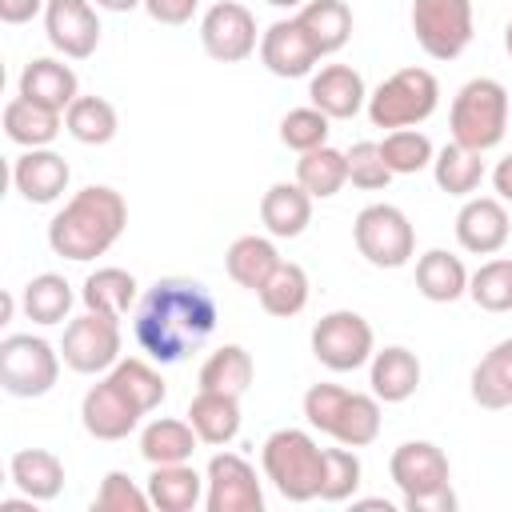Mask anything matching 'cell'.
<instances>
[{
	"mask_svg": "<svg viewBox=\"0 0 512 512\" xmlns=\"http://www.w3.org/2000/svg\"><path fill=\"white\" fill-rule=\"evenodd\" d=\"M48 8V0H0V20L4 24H28L32 16H40Z\"/></svg>",
	"mask_w": 512,
	"mask_h": 512,
	"instance_id": "cell-47",
	"label": "cell"
},
{
	"mask_svg": "<svg viewBox=\"0 0 512 512\" xmlns=\"http://www.w3.org/2000/svg\"><path fill=\"white\" fill-rule=\"evenodd\" d=\"M96 8L104 12H132V8H144V0H92Z\"/></svg>",
	"mask_w": 512,
	"mask_h": 512,
	"instance_id": "cell-49",
	"label": "cell"
},
{
	"mask_svg": "<svg viewBox=\"0 0 512 512\" xmlns=\"http://www.w3.org/2000/svg\"><path fill=\"white\" fill-rule=\"evenodd\" d=\"M308 100L328 120H352L368 104V88H364V76L352 64H324L308 80Z\"/></svg>",
	"mask_w": 512,
	"mask_h": 512,
	"instance_id": "cell-20",
	"label": "cell"
},
{
	"mask_svg": "<svg viewBox=\"0 0 512 512\" xmlns=\"http://www.w3.org/2000/svg\"><path fill=\"white\" fill-rule=\"evenodd\" d=\"M60 352L32 332H12L0 340V388L20 400L48 396L60 380Z\"/></svg>",
	"mask_w": 512,
	"mask_h": 512,
	"instance_id": "cell-8",
	"label": "cell"
},
{
	"mask_svg": "<svg viewBox=\"0 0 512 512\" xmlns=\"http://www.w3.org/2000/svg\"><path fill=\"white\" fill-rule=\"evenodd\" d=\"M196 8H200V0H144V12H148L156 24H164V28L188 24V20L196 16Z\"/></svg>",
	"mask_w": 512,
	"mask_h": 512,
	"instance_id": "cell-46",
	"label": "cell"
},
{
	"mask_svg": "<svg viewBox=\"0 0 512 512\" xmlns=\"http://www.w3.org/2000/svg\"><path fill=\"white\" fill-rule=\"evenodd\" d=\"M432 180H436L440 192L468 200L484 180V152H472V148H464L456 140L444 144L436 152V160H432Z\"/></svg>",
	"mask_w": 512,
	"mask_h": 512,
	"instance_id": "cell-35",
	"label": "cell"
},
{
	"mask_svg": "<svg viewBox=\"0 0 512 512\" xmlns=\"http://www.w3.org/2000/svg\"><path fill=\"white\" fill-rule=\"evenodd\" d=\"M64 128V112H52L28 96H12L4 104V136L20 148H48Z\"/></svg>",
	"mask_w": 512,
	"mask_h": 512,
	"instance_id": "cell-28",
	"label": "cell"
},
{
	"mask_svg": "<svg viewBox=\"0 0 512 512\" xmlns=\"http://www.w3.org/2000/svg\"><path fill=\"white\" fill-rule=\"evenodd\" d=\"M196 444H200V436H196V428L188 424V416H184V420H176V416H156V420H148V424L140 428V456H144L148 464H184V460H192Z\"/></svg>",
	"mask_w": 512,
	"mask_h": 512,
	"instance_id": "cell-32",
	"label": "cell"
},
{
	"mask_svg": "<svg viewBox=\"0 0 512 512\" xmlns=\"http://www.w3.org/2000/svg\"><path fill=\"white\" fill-rule=\"evenodd\" d=\"M260 224L272 240H296L312 224V196L296 180H276L260 196Z\"/></svg>",
	"mask_w": 512,
	"mask_h": 512,
	"instance_id": "cell-24",
	"label": "cell"
},
{
	"mask_svg": "<svg viewBox=\"0 0 512 512\" xmlns=\"http://www.w3.org/2000/svg\"><path fill=\"white\" fill-rule=\"evenodd\" d=\"M492 188H496V196H500L504 204H512V152L492 168Z\"/></svg>",
	"mask_w": 512,
	"mask_h": 512,
	"instance_id": "cell-48",
	"label": "cell"
},
{
	"mask_svg": "<svg viewBox=\"0 0 512 512\" xmlns=\"http://www.w3.org/2000/svg\"><path fill=\"white\" fill-rule=\"evenodd\" d=\"M348 184L360 192H380L392 180V168L380 156V140H356L348 152Z\"/></svg>",
	"mask_w": 512,
	"mask_h": 512,
	"instance_id": "cell-44",
	"label": "cell"
},
{
	"mask_svg": "<svg viewBox=\"0 0 512 512\" xmlns=\"http://www.w3.org/2000/svg\"><path fill=\"white\" fill-rule=\"evenodd\" d=\"M72 304H76V292H72V284L60 276V272H40V276H32L28 284H24V292H20V308H24V316L32 320V324H64L68 320V312H72Z\"/></svg>",
	"mask_w": 512,
	"mask_h": 512,
	"instance_id": "cell-33",
	"label": "cell"
},
{
	"mask_svg": "<svg viewBox=\"0 0 512 512\" xmlns=\"http://www.w3.org/2000/svg\"><path fill=\"white\" fill-rule=\"evenodd\" d=\"M508 116H512L508 88L492 76H476V80L460 84V92L452 96L448 128H452L456 144H464L472 152H492L508 132Z\"/></svg>",
	"mask_w": 512,
	"mask_h": 512,
	"instance_id": "cell-6",
	"label": "cell"
},
{
	"mask_svg": "<svg viewBox=\"0 0 512 512\" xmlns=\"http://www.w3.org/2000/svg\"><path fill=\"white\" fill-rule=\"evenodd\" d=\"M468 392H472V404L484 408V412L512 408V336L508 340H496L480 356V364L472 368Z\"/></svg>",
	"mask_w": 512,
	"mask_h": 512,
	"instance_id": "cell-26",
	"label": "cell"
},
{
	"mask_svg": "<svg viewBox=\"0 0 512 512\" xmlns=\"http://www.w3.org/2000/svg\"><path fill=\"white\" fill-rule=\"evenodd\" d=\"M412 36L432 60H456L472 44L476 8L472 0H412Z\"/></svg>",
	"mask_w": 512,
	"mask_h": 512,
	"instance_id": "cell-10",
	"label": "cell"
},
{
	"mask_svg": "<svg viewBox=\"0 0 512 512\" xmlns=\"http://www.w3.org/2000/svg\"><path fill=\"white\" fill-rule=\"evenodd\" d=\"M128 228V200L108 184H88L48 220V248L72 264L104 256Z\"/></svg>",
	"mask_w": 512,
	"mask_h": 512,
	"instance_id": "cell-2",
	"label": "cell"
},
{
	"mask_svg": "<svg viewBox=\"0 0 512 512\" xmlns=\"http://www.w3.org/2000/svg\"><path fill=\"white\" fill-rule=\"evenodd\" d=\"M12 312H16V296H12V292H4V296H0V324H8V320H12Z\"/></svg>",
	"mask_w": 512,
	"mask_h": 512,
	"instance_id": "cell-51",
	"label": "cell"
},
{
	"mask_svg": "<svg viewBox=\"0 0 512 512\" xmlns=\"http://www.w3.org/2000/svg\"><path fill=\"white\" fill-rule=\"evenodd\" d=\"M48 44L64 60H88L100 44V16L92 0H48L44 8Z\"/></svg>",
	"mask_w": 512,
	"mask_h": 512,
	"instance_id": "cell-16",
	"label": "cell"
},
{
	"mask_svg": "<svg viewBox=\"0 0 512 512\" xmlns=\"http://www.w3.org/2000/svg\"><path fill=\"white\" fill-rule=\"evenodd\" d=\"M148 500L160 512H192L204 504V476L184 460V464H152L148 476Z\"/></svg>",
	"mask_w": 512,
	"mask_h": 512,
	"instance_id": "cell-30",
	"label": "cell"
},
{
	"mask_svg": "<svg viewBox=\"0 0 512 512\" xmlns=\"http://www.w3.org/2000/svg\"><path fill=\"white\" fill-rule=\"evenodd\" d=\"M264 480L292 504L320 500L324 480V448L304 428H276L260 448Z\"/></svg>",
	"mask_w": 512,
	"mask_h": 512,
	"instance_id": "cell-5",
	"label": "cell"
},
{
	"mask_svg": "<svg viewBox=\"0 0 512 512\" xmlns=\"http://www.w3.org/2000/svg\"><path fill=\"white\" fill-rule=\"evenodd\" d=\"M188 424L196 428L200 444H212V448H224L240 436V396L232 392H212V388H200L192 400H188Z\"/></svg>",
	"mask_w": 512,
	"mask_h": 512,
	"instance_id": "cell-23",
	"label": "cell"
},
{
	"mask_svg": "<svg viewBox=\"0 0 512 512\" xmlns=\"http://www.w3.org/2000/svg\"><path fill=\"white\" fill-rule=\"evenodd\" d=\"M380 156L392 168V176H416V172L432 168L436 148H432V140L420 128H396V132H384Z\"/></svg>",
	"mask_w": 512,
	"mask_h": 512,
	"instance_id": "cell-40",
	"label": "cell"
},
{
	"mask_svg": "<svg viewBox=\"0 0 512 512\" xmlns=\"http://www.w3.org/2000/svg\"><path fill=\"white\" fill-rule=\"evenodd\" d=\"M328 132H332V120L312 104L308 108H292L280 120V144L292 148V152H312V148L328 144Z\"/></svg>",
	"mask_w": 512,
	"mask_h": 512,
	"instance_id": "cell-43",
	"label": "cell"
},
{
	"mask_svg": "<svg viewBox=\"0 0 512 512\" xmlns=\"http://www.w3.org/2000/svg\"><path fill=\"white\" fill-rule=\"evenodd\" d=\"M468 296L484 312H512V256H492L468 276Z\"/></svg>",
	"mask_w": 512,
	"mask_h": 512,
	"instance_id": "cell-41",
	"label": "cell"
},
{
	"mask_svg": "<svg viewBox=\"0 0 512 512\" xmlns=\"http://www.w3.org/2000/svg\"><path fill=\"white\" fill-rule=\"evenodd\" d=\"M80 300L88 312H100V316H124L136 308L140 300V284L128 268H96L84 276V288H80Z\"/></svg>",
	"mask_w": 512,
	"mask_h": 512,
	"instance_id": "cell-31",
	"label": "cell"
},
{
	"mask_svg": "<svg viewBox=\"0 0 512 512\" xmlns=\"http://www.w3.org/2000/svg\"><path fill=\"white\" fill-rule=\"evenodd\" d=\"M468 268L456 252L448 248H428L416 260V292L432 304H452L460 296H468Z\"/></svg>",
	"mask_w": 512,
	"mask_h": 512,
	"instance_id": "cell-27",
	"label": "cell"
},
{
	"mask_svg": "<svg viewBox=\"0 0 512 512\" xmlns=\"http://www.w3.org/2000/svg\"><path fill=\"white\" fill-rule=\"evenodd\" d=\"M304 420L308 428L332 436L336 444L368 448L380 436V400L372 392H352L320 380L304 392Z\"/></svg>",
	"mask_w": 512,
	"mask_h": 512,
	"instance_id": "cell-4",
	"label": "cell"
},
{
	"mask_svg": "<svg viewBox=\"0 0 512 512\" xmlns=\"http://www.w3.org/2000/svg\"><path fill=\"white\" fill-rule=\"evenodd\" d=\"M64 132L88 148H100L108 140H116L120 132V116L104 96H76L64 112Z\"/></svg>",
	"mask_w": 512,
	"mask_h": 512,
	"instance_id": "cell-37",
	"label": "cell"
},
{
	"mask_svg": "<svg viewBox=\"0 0 512 512\" xmlns=\"http://www.w3.org/2000/svg\"><path fill=\"white\" fill-rule=\"evenodd\" d=\"M72 168L52 148H24L12 160V184L28 204H56L68 192Z\"/></svg>",
	"mask_w": 512,
	"mask_h": 512,
	"instance_id": "cell-19",
	"label": "cell"
},
{
	"mask_svg": "<svg viewBox=\"0 0 512 512\" xmlns=\"http://www.w3.org/2000/svg\"><path fill=\"white\" fill-rule=\"evenodd\" d=\"M260 296V308L276 320H292L308 308V296H312V284H308V272L292 260H280V268L264 280V288L256 292Z\"/></svg>",
	"mask_w": 512,
	"mask_h": 512,
	"instance_id": "cell-36",
	"label": "cell"
},
{
	"mask_svg": "<svg viewBox=\"0 0 512 512\" xmlns=\"http://www.w3.org/2000/svg\"><path fill=\"white\" fill-rule=\"evenodd\" d=\"M360 476H364V464H360L356 448H348V444L324 448L320 500H324V504H344V500H352V496H356V488H360Z\"/></svg>",
	"mask_w": 512,
	"mask_h": 512,
	"instance_id": "cell-42",
	"label": "cell"
},
{
	"mask_svg": "<svg viewBox=\"0 0 512 512\" xmlns=\"http://www.w3.org/2000/svg\"><path fill=\"white\" fill-rule=\"evenodd\" d=\"M436 104H440V80H436L428 68L408 64V68L392 72L388 80H380V84L368 92L364 112H368L372 128L396 132V128H416V124H424V120L436 112Z\"/></svg>",
	"mask_w": 512,
	"mask_h": 512,
	"instance_id": "cell-7",
	"label": "cell"
},
{
	"mask_svg": "<svg viewBox=\"0 0 512 512\" xmlns=\"http://www.w3.org/2000/svg\"><path fill=\"white\" fill-rule=\"evenodd\" d=\"M308 344H312V356L328 372H356V368H364L372 360L376 332H372V324L360 312L336 308V312H328V316H320L312 324Z\"/></svg>",
	"mask_w": 512,
	"mask_h": 512,
	"instance_id": "cell-11",
	"label": "cell"
},
{
	"mask_svg": "<svg viewBox=\"0 0 512 512\" xmlns=\"http://www.w3.org/2000/svg\"><path fill=\"white\" fill-rule=\"evenodd\" d=\"M16 92L52 108V112H68V104L80 96V80L72 72V64L56 60V56H36L24 64L20 80H16Z\"/></svg>",
	"mask_w": 512,
	"mask_h": 512,
	"instance_id": "cell-22",
	"label": "cell"
},
{
	"mask_svg": "<svg viewBox=\"0 0 512 512\" xmlns=\"http://www.w3.org/2000/svg\"><path fill=\"white\" fill-rule=\"evenodd\" d=\"M0 512H36V500L24 496V500H0Z\"/></svg>",
	"mask_w": 512,
	"mask_h": 512,
	"instance_id": "cell-50",
	"label": "cell"
},
{
	"mask_svg": "<svg viewBox=\"0 0 512 512\" xmlns=\"http://www.w3.org/2000/svg\"><path fill=\"white\" fill-rule=\"evenodd\" d=\"M144 416H148V412H144L108 372H104V380L92 384V388L84 392V400H80V424H84V432H88L92 440H104V444L128 440V436L140 428Z\"/></svg>",
	"mask_w": 512,
	"mask_h": 512,
	"instance_id": "cell-15",
	"label": "cell"
},
{
	"mask_svg": "<svg viewBox=\"0 0 512 512\" xmlns=\"http://www.w3.org/2000/svg\"><path fill=\"white\" fill-rule=\"evenodd\" d=\"M264 4H272V8H288V12H296V8H304L308 0H264Z\"/></svg>",
	"mask_w": 512,
	"mask_h": 512,
	"instance_id": "cell-53",
	"label": "cell"
},
{
	"mask_svg": "<svg viewBox=\"0 0 512 512\" xmlns=\"http://www.w3.org/2000/svg\"><path fill=\"white\" fill-rule=\"evenodd\" d=\"M356 508H384V512H392V504L384 500V496H368V500H352Z\"/></svg>",
	"mask_w": 512,
	"mask_h": 512,
	"instance_id": "cell-52",
	"label": "cell"
},
{
	"mask_svg": "<svg viewBox=\"0 0 512 512\" xmlns=\"http://www.w3.org/2000/svg\"><path fill=\"white\" fill-rule=\"evenodd\" d=\"M148 488H140L128 472H108L92 496V512H148Z\"/></svg>",
	"mask_w": 512,
	"mask_h": 512,
	"instance_id": "cell-45",
	"label": "cell"
},
{
	"mask_svg": "<svg viewBox=\"0 0 512 512\" xmlns=\"http://www.w3.org/2000/svg\"><path fill=\"white\" fill-rule=\"evenodd\" d=\"M320 60V48L316 40L308 36V28L300 24V16H288V20H276L260 32V64L280 76V80H296V76H308Z\"/></svg>",
	"mask_w": 512,
	"mask_h": 512,
	"instance_id": "cell-17",
	"label": "cell"
},
{
	"mask_svg": "<svg viewBox=\"0 0 512 512\" xmlns=\"http://www.w3.org/2000/svg\"><path fill=\"white\" fill-rule=\"evenodd\" d=\"M388 476L404 496L408 512H452V464L432 440H404L388 456Z\"/></svg>",
	"mask_w": 512,
	"mask_h": 512,
	"instance_id": "cell-3",
	"label": "cell"
},
{
	"mask_svg": "<svg viewBox=\"0 0 512 512\" xmlns=\"http://www.w3.org/2000/svg\"><path fill=\"white\" fill-rule=\"evenodd\" d=\"M296 16L316 40L320 56H332L352 40V8L344 0H308L304 8H296Z\"/></svg>",
	"mask_w": 512,
	"mask_h": 512,
	"instance_id": "cell-39",
	"label": "cell"
},
{
	"mask_svg": "<svg viewBox=\"0 0 512 512\" xmlns=\"http://www.w3.org/2000/svg\"><path fill=\"white\" fill-rule=\"evenodd\" d=\"M276 268H280L276 244H272L268 236H256V232L236 236V240L228 244V252H224V272H228V280L240 284V288H248V292H260L264 280H268Z\"/></svg>",
	"mask_w": 512,
	"mask_h": 512,
	"instance_id": "cell-29",
	"label": "cell"
},
{
	"mask_svg": "<svg viewBox=\"0 0 512 512\" xmlns=\"http://www.w3.org/2000/svg\"><path fill=\"white\" fill-rule=\"evenodd\" d=\"M296 184L312 200H332L348 184V156L340 148H332V144H320L312 152H300V160H296Z\"/></svg>",
	"mask_w": 512,
	"mask_h": 512,
	"instance_id": "cell-34",
	"label": "cell"
},
{
	"mask_svg": "<svg viewBox=\"0 0 512 512\" xmlns=\"http://www.w3.org/2000/svg\"><path fill=\"white\" fill-rule=\"evenodd\" d=\"M504 52H508V56H512V20H508V24H504Z\"/></svg>",
	"mask_w": 512,
	"mask_h": 512,
	"instance_id": "cell-54",
	"label": "cell"
},
{
	"mask_svg": "<svg viewBox=\"0 0 512 512\" xmlns=\"http://www.w3.org/2000/svg\"><path fill=\"white\" fill-rule=\"evenodd\" d=\"M8 476L20 496H32L36 504H48L64 492V464L48 448H20L8 460Z\"/></svg>",
	"mask_w": 512,
	"mask_h": 512,
	"instance_id": "cell-25",
	"label": "cell"
},
{
	"mask_svg": "<svg viewBox=\"0 0 512 512\" xmlns=\"http://www.w3.org/2000/svg\"><path fill=\"white\" fill-rule=\"evenodd\" d=\"M200 44L216 64H244L252 52H260L256 16L240 0H216L200 16Z\"/></svg>",
	"mask_w": 512,
	"mask_h": 512,
	"instance_id": "cell-13",
	"label": "cell"
},
{
	"mask_svg": "<svg viewBox=\"0 0 512 512\" xmlns=\"http://www.w3.org/2000/svg\"><path fill=\"white\" fill-rule=\"evenodd\" d=\"M208 512H264V488L256 468L236 452H216L204 468Z\"/></svg>",
	"mask_w": 512,
	"mask_h": 512,
	"instance_id": "cell-14",
	"label": "cell"
},
{
	"mask_svg": "<svg viewBox=\"0 0 512 512\" xmlns=\"http://www.w3.org/2000/svg\"><path fill=\"white\" fill-rule=\"evenodd\" d=\"M352 240L372 268H404L416 256V228L396 204H364L352 220Z\"/></svg>",
	"mask_w": 512,
	"mask_h": 512,
	"instance_id": "cell-9",
	"label": "cell"
},
{
	"mask_svg": "<svg viewBox=\"0 0 512 512\" xmlns=\"http://www.w3.org/2000/svg\"><path fill=\"white\" fill-rule=\"evenodd\" d=\"M120 348H124V332H120V320L116 316H100V312H88L84 308V316H76V320L64 324L60 356L80 376L108 372L120 360Z\"/></svg>",
	"mask_w": 512,
	"mask_h": 512,
	"instance_id": "cell-12",
	"label": "cell"
},
{
	"mask_svg": "<svg viewBox=\"0 0 512 512\" xmlns=\"http://www.w3.org/2000/svg\"><path fill=\"white\" fill-rule=\"evenodd\" d=\"M420 376H424L420 356L404 344H388V348L372 352V360H368V384H372V396L380 404L412 400L416 388H420Z\"/></svg>",
	"mask_w": 512,
	"mask_h": 512,
	"instance_id": "cell-21",
	"label": "cell"
},
{
	"mask_svg": "<svg viewBox=\"0 0 512 512\" xmlns=\"http://www.w3.org/2000/svg\"><path fill=\"white\" fill-rule=\"evenodd\" d=\"M512 236V220L500 196H468L456 212V244L472 256H496Z\"/></svg>",
	"mask_w": 512,
	"mask_h": 512,
	"instance_id": "cell-18",
	"label": "cell"
},
{
	"mask_svg": "<svg viewBox=\"0 0 512 512\" xmlns=\"http://www.w3.org/2000/svg\"><path fill=\"white\" fill-rule=\"evenodd\" d=\"M252 376H256V364H252L248 348H244V344H220V348L200 364L196 384H200V388H212V392L244 396V392L252 388Z\"/></svg>",
	"mask_w": 512,
	"mask_h": 512,
	"instance_id": "cell-38",
	"label": "cell"
},
{
	"mask_svg": "<svg viewBox=\"0 0 512 512\" xmlns=\"http://www.w3.org/2000/svg\"><path fill=\"white\" fill-rule=\"evenodd\" d=\"M216 296L192 276L156 280L132 308V336L156 364H180L216 332Z\"/></svg>",
	"mask_w": 512,
	"mask_h": 512,
	"instance_id": "cell-1",
	"label": "cell"
}]
</instances>
